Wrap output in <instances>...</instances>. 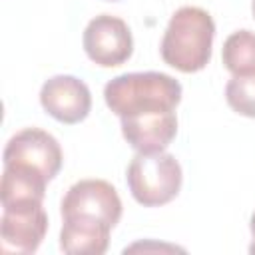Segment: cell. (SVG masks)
<instances>
[{
    "label": "cell",
    "instance_id": "7c38bea8",
    "mask_svg": "<svg viewBox=\"0 0 255 255\" xmlns=\"http://www.w3.org/2000/svg\"><path fill=\"white\" fill-rule=\"evenodd\" d=\"M221 60L233 76L255 74V32L237 30L229 34L223 42Z\"/></svg>",
    "mask_w": 255,
    "mask_h": 255
},
{
    "label": "cell",
    "instance_id": "4fadbf2b",
    "mask_svg": "<svg viewBox=\"0 0 255 255\" xmlns=\"http://www.w3.org/2000/svg\"><path fill=\"white\" fill-rule=\"evenodd\" d=\"M225 100L239 116L255 118V74L233 76L225 86Z\"/></svg>",
    "mask_w": 255,
    "mask_h": 255
},
{
    "label": "cell",
    "instance_id": "8992f818",
    "mask_svg": "<svg viewBox=\"0 0 255 255\" xmlns=\"http://www.w3.org/2000/svg\"><path fill=\"white\" fill-rule=\"evenodd\" d=\"M62 217H92L116 227L122 219V199L104 179H80L62 199Z\"/></svg>",
    "mask_w": 255,
    "mask_h": 255
},
{
    "label": "cell",
    "instance_id": "6da1fadb",
    "mask_svg": "<svg viewBox=\"0 0 255 255\" xmlns=\"http://www.w3.org/2000/svg\"><path fill=\"white\" fill-rule=\"evenodd\" d=\"M181 84L163 72H129L112 78L104 88L106 106L120 118L175 112Z\"/></svg>",
    "mask_w": 255,
    "mask_h": 255
},
{
    "label": "cell",
    "instance_id": "7a4b0ae2",
    "mask_svg": "<svg viewBox=\"0 0 255 255\" xmlns=\"http://www.w3.org/2000/svg\"><path fill=\"white\" fill-rule=\"evenodd\" d=\"M215 22L211 14L197 6H181L173 12L161 38V58L167 66L193 74L211 60Z\"/></svg>",
    "mask_w": 255,
    "mask_h": 255
},
{
    "label": "cell",
    "instance_id": "9c48e42d",
    "mask_svg": "<svg viewBox=\"0 0 255 255\" xmlns=\"http://www.w3.org/2000/svg\"><path fill=\"white\" fill-rule=\"evenodd\" d=\"M120 120H122V133L126 141L137 153L165 151L177 133L175 112L141 114V116H129Z\"/></svg>",
    "mask_w": 255,
    "mask_h": 255
},
{
    "label": "cell",
    "instance_id": "ba28073f",
    "mask_svg": "<svg viewBox=\"0 0 255 255\" xmlns=\"http://www.w3.org/2000/svg\"><path fill=\"white\" fill-rule=\"evenodd\" d=\"M48 231L42 205L4 209L0 219V247L4 253H34Z\"/></svg>",
    "mask_w": 255,
    "mask_h": 255
},
{
    "label": "cell",
    "instance_id": "30bf717a",
    "mask_svg": "<svg viewBox=\"0 0 255 255\" xmlns=\"http://www.w3.org/2000/svg\"><path fill=\"white\" fill-rule=\"evenodd\" d=\"M108 223L92 217H64L60 249L68 255H102L110 245Z\"/></svg>",
    "mask_w": 255,
    "mask_h": 255
},
{
    "label": "cell",
    "instance_id": "277c9868",
    "mask_svg": "<svg viewBox=\"0 0 255 255\" xmlns=\"http://www.w3.org/2000/svg\"><path fill=\"white\" fill-rule=\"evenodd\" d=\"M82 44L86 56L102 68L122 66L133 54V38L129 26L112 14H100L92 18L84 30Z\"/></svg>",
    "mask_w": 255,
    "mask_h": 255
},
{
    "label": "cell",
    "instance_id": "5b68a950",
    "mask_svg": "<svg viewBox=\"0 0 255 255\" xmlns=\"http://www.w3.org/2000/svg\"><path fill=\"white\" fill-rule=\"evenodd\" d=\"M4 165H24L40 171L52 181L62 169V147L58 139L38 128H26L14 133L4 147Z\"/></svg>",
    "mask_w": 255,
    "mask_h": 255
},
{
    "label": "cell",
    "instance_id": "9a60e30c",
    "mask_svg": "<svg viewBox=\"0 0 255 255\" xmlns=\"http://www.w3.org/2000/svg\"><path fill=\"white\" fill-rule=\"evenodd\" d=\"M251 10H253V16H255V0H253V4H251Z\"/></svg>",
    "mask_w": 255,
    "mask_h": 255
},
{
    "label": "cell",
    "instance_id": "3957f363",
    "mask_svg": "<svg viewBox=\"0 0 255 255\" xmlns=\"http://www.w3.org/2000/svg\"><path fill=\"white\" fill-rule=\"evenodd\" d=\"M126 181L131 197L143 207H159L177 197L183 181V171L175 155L135 153L128 165Z\"/></svg>",
    "mask_w": 255,
    "mask_h": 255
},
{
    "label": "cell",
    "instance_id": "52a82bcc",
    "mask_svg": "<svg viewBox=\"0 0 255 255\" xmlns=\"http://www.w3.org/2000/svg\"><path fill=\"white\" fill-rule=\"evenodd\" d=\"M40 104L46 114L62 124H80L92 110V94L86 82L70 74L48 78L40 90Z\"/></svg>",
    "mask_w": 255,
    "mask_h": 255
},
{
    "label": "cell",
    "instance_id": "8fae6325",
    "mask_svg": "<svg viewBox=\"0 0 255 255\" xmlns=\"http://www.w3.org/2000/svg\"><path fill=\"white\" fill-rule=\"evenodd\" d=\"M48 179L24 165H4L0 183V201L4 209L42 205Z\"/></svg>",
    "mask_w": 255,
    "mask_h": 255
},
{
    "label": "cell",
    "instance_id": "5bb4252c",
    "mask_svg": "<svg viewBox=\"0 0 255 255\" xmlns=\"http://www.w3.org/2000/svg\"><path fill=\"white\" fill-rule=\"evenodd\" d=\"M249 229H251V235H253V243H251L249 251H251V253H255V211H253V215H251V221H249Z\"/></svg>",
    "mask_w": 255,
    "mask_h": 255
},
{
    "label": "cell",
    "instance_id": "2e32d148",
    "mask_svg": "<svg viewBox=\"0 0 255 255\" xmlns=\"http://www.w3.org/2000/svg\"><path fill=\"white\" fill-rule=\"evenodd\" d=\"M112 2H116V0H112Z\"/></svg>",
    "mask_w": 255,
    "mask_h": 255
}]
</instances>
